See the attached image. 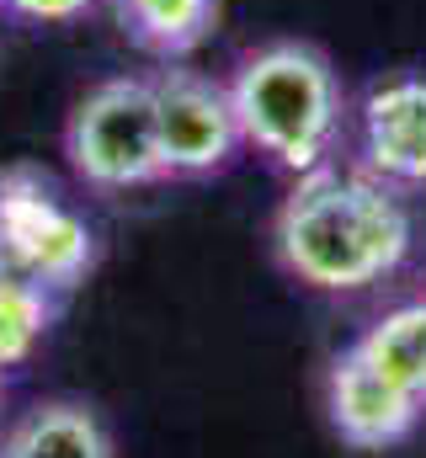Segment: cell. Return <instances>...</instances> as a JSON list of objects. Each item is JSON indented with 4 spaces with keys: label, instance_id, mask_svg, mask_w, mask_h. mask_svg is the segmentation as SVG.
I'll return each instance as SVG.
<instances>
[{
    "label": "cell",
    "instance_id": "cell-1",
    "mask_svg": "<svg viewBox=\"0 0 426 458\" xmlns=\"http://www.w3.org/2000/svg\"><path fill=\"white\" fill-rule=\"evenodd\" d=\"M277 256L320 293H362L395 277L411 256V208L373 171L320 165L294 176V192L277 208Z\"/></svg>",
    "mask_w": 426,
    "mask_h": 458
},
{
    "label": "cell",
    "instance_id": "cell-2",
    "mask_svg": "<svg viewBox=\"0 0 426 458\" xmlns=\"http://www.w3.org/2000/svg\"><path fill=\"white\" fill-rule=\"evenodd\" d=\"M229 102L245 144H256L272 165L294 176L330 165L346 123V97L315 43H267L245 54L229 81Z\"/></svg>",
    "mask_w": 426,
    "mask_h": 458
},
{
    "label": "cell",
    "instance_id": "cell-3",
    "mask_svg": "<svg viewBox=\"0 0 426 458\" xmlns=\"http://www.w3.org/2000/svg\"><path fill=\"white\" fill-rule=\"evenodd\" d=\"M64 155L75 176L97 192H128L166 176L155 86L144 75H112L91 86L64 123Z\"/></svg>",
    "mask_w": 426,
    "mask_h": 458
},
{
    "label": "cell",
    "instance_id": "cell-4",
    "mask_svg": "<svg viewBox=\"0 0 426 458\" xmlns=\"http://www.w3.org/2000/svg\"><path fill=\"white\" fill-rule=\"evenodd\" d=\"M0 261L70 293L97 267V229L38 165L0 171Z\"/></svg>",
    "mask_w": 426,
    "mask_h": 458
},
{
    "label": "cell",
    "instance_id": "cell-5",
    "mask_svg": "<svg viewBox=\"0 0 426 458\" xmlns=\"http://www.w3.org/2000/svg\"><path fill=\"white\" fill-rule=\"evenodd\" d=\"M149 86H155L166 176H218L234 160V149L245 144L229 86H218L198 70H160Z\"/></svg>",
    "mask_w": 426,
    "mask_h": 458
},
{
    "label": "cell",
    "instance_id": "cell-6",
    "mask_svg": "<svg viewBox=\"0 0 426 458\" xmlns=\"http://www.w3.org/2000/svg\"><path fill=\"white\" fill-rule=\"evenodd\" d=\"M362 171L389 187H426V75L400 70L368 86L357 107Z\"/></svg>",
    "mask_w": 426,
    "mask_h": 458
},
{
    "label": "cell",
    "instance_id": "cell-7",
    "mask_svg": "<svg viewBox=\"0 0 426 458\" xmlns=\"http://www.w3.org/2000/svg\"><path fill=\"white\" fill-rule=\"evenodd\" d=\"M325 411H330V427L341 432V443H352V448H389V443H400L416 427L422 400L411 389H400L389 373H379L352 346V352H341L330 362Z\"/></svg>",
    "mask_w": 426,
    "mask_h": 458
},
{
    "label": "cell",
    "instance_id": "cell-8",
    "mask_svg": "<svg viewBox=\"0 0 426 458\" xmlns=\"http://www.w3.org/2000/svg\"><path fill=\"white\" fill-rule=\"evenodd\" d=\"M0 458H112V437L97 411L75 400H48L11 427Z\"/></svg>",
    "mask_w": 426,
    "mask_h": 458
},
{
    "label": "cell",
    "instance_id": "cell-9",
    "mask_svg": "<svg viewBox=\"0 0 426 458\" xmlns=\"http://www.w3.org/2000/svg\"><path fill=\"white\" fill-rule=\"evenodd\" d=\"M123 32L155 54V59H182L203 48L218 27V0H112Z\"/></svg>",
    "mask_w": 426,
    "mask_h": 458
},
{
    "label": "cell",
    "instance_id": "cell-10",
    "mask_svg": "<svg viewBox=\"0 0 426 458\" xmlns=\"http://www.w3.org/2000/svg\"><path fill=\"white\" fill-rule=\"evenodd\" d=\"M59 315V293L0 261V368H21Z\"/></svg>",
    "mask_w": 426,
    "mask_h": 458
},
{
    "label": "cell",
    "instance_id": "cell-11",
    "mask_svg": "<svg viewBox=\"0 0 426 458\" xmlns=\"http://www.w3.org/2000/svg\"><path fill=\"white\" fill-rule=\"evenodd\" d=\"M357 352H362L379 373H389L400 389H411L426 405V299L422 304L389 310V315L357 342Z\"/></svg>",
    "mask_w": 426,
    "mask_h": 458
},
{
    "label": "cell",
    "instance_id": "cell-12",
    "mask_svg": "<svg viewBox=\"0 0 426 458\" xmlns=\"http://www.w3.org/2000/svg\"><path fill=\"white\" fill-rule=\"evenodd\" d=\"M97 0H0L5 16H21V21H43V27H59V21H75L86 16Z\"/></svg>",
    "mask_w": 426,
    "mask_h": 458
},
{
    "label": "cell",
    "instance_id": "cell-13",
    "mask_svg": "<svg viewBox=\"0 0 426 458\" xmlns=\"http://www.w3.org/2000/svg\"><path fill=\"white\" fill-rule=\"evenodd\" d=\"M0 378H5V368H0Z\"/></svg>",
    "mask_w": 426,
    "mask_h": 458
}]
</instances>
